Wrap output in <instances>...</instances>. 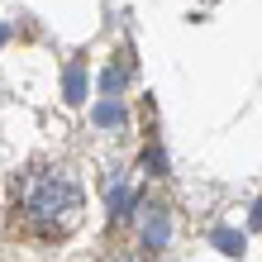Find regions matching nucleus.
<instances>
[{
  "label": "nucleus",
  "mask_w": 262,
  "mask_h": 262,
  "mask_svg": "<svg viewBox=\"0 0 262 262\" xmlns=\"http://www.w3.org/2000/svg\"><path fill=\"white\" fill-rule=\"evenodd\" d=\"M10 214L19 224L24 238L38 243H62L86 214V195L76 186V177L53 162H34L14 177L10 186Z\"/></svg>",
  "instance_id": "nucleus-1"
}]
</instances>
